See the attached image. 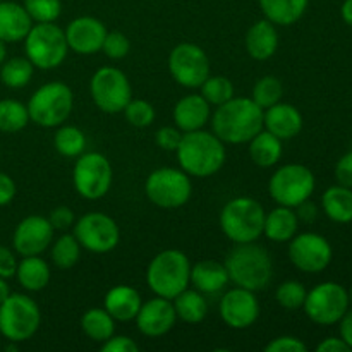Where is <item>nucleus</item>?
<instances>
[{"mask_svg": "<svg viewBox=\"0 0 352 352\" xmlns=\"http://www.w3.org/2000/svg\"><path fill=\"white\" fill-rule=\"evenodd\" d=\"M282 95H284V85H282L280 79L275 78V76H263L254 82L251 100L260 109L265 110L280 102Z\"/></svg>", "mask_w": 352, "mask_h": 352, "instance_id": "obj_38", "label": "nucleus"}, {"mask_svg": "<svg viewBox=\"0 0 352 352\" xmlns=\"http://www.w3.org/2000/svg\"><path fill=\"white\" fill-rule=\"evenodd\" d=\"M103 352H138L140 346L127 336H112L102 344Z\"/></svg>", "mask_w": 352, "mask_h": 352, "instance_id": "obj_47", "label": "nucleus"}, {"mask_svg": "<svg viewBox=\"0 0 352 352\" xmlns=\"http://www.w3.org/2000/svg\"><path fill=\"white\" fill-rule=\"evenodd\" d=\"M316 351L318 352H346L351 349L342 339H337V337H329V339H325L323 342H320L318 346H316Z\"/></svg>", "mask_w": 352, "mask_h": 352, "instance_id": "obj_52", "label": "nucleus"}, {"mask_svg": "<svg viewBox=\"0 0 352 352\" xmlns=\"http://www.w3.org/2000/svg\"><path fill=\"white\" fill-rule=\"evenodd\" d=\"M0 2H2V0H0Z\"/></svg>", "mask_w": 352, "mask_h": 352, "instance_id": "obj_59", "label": "nucleus"}, {"mask_svg": "<svg viewBox=\"0 0 352 352\" xmlns=\"http://www.w3.org/2000/svg\"><path fill=\"white\" fill-rule=\"evenodd\" d=\"M131 50V41L120 31H109L103 40L102 52L112 60H120V58L126 57Z\"/></svg>", "mask_w": 352, "mask_h": 352, "instance_id": "obj_43", "label": "nucleus"}, {"mask_svg": "<svg viewBox=\"0 0 352 352\" xmlns=\"http://www.w3.org/2000/svg\"><path fill=\"white\" fill-rule=\"evenodd\" d=\"M299 219L294 208L278 205L272 212L265 213L263 234L274 243H289L298 234Z\"/></svg>", "mask_w": 352, "mask_h": 352, "instance_id": "obj_27", "label": "nucleus"}, {"mask_svg": "<svg viewBox=\"0 0 352 352\" xmlns=\"http://www.w3.org/2000/svg\"><path fill=\"white\" fill-rule=\"evenodd\" d=\"M6 41L0 40V65L7 60V47H6Z\"/></svg>", "mask_w": 352, "mask_h": 352, "instance_id": "obj_56", "label": "nucleus"}, {"mask_svg": "<svg viewBox=\"0 0 352 352\" xmlns=\"http://www.w3.org/2000/svg\"><path fill=\"white\" fill-rule=\"evenodd\" d=\"M89 93L102 112L119 113L133 100V88L120 69L107 67L98 69L89 81Z\"/></svg>", "mask_w": 352, "mask_h": 352, "instance_id": "obj_12", "label": "nucleus"}, {"mask_svg": "<svg viewBox=\"0 0 352 352\" xmlns=\"http://www.w3.org/2000/svg\"><path fill=\"white\" fill-rule=\"evenodd\" d=\"M72 234L81 248L91 253H110L120 243V229L116 220L102 212H89L76 220Z\"/></svg>", "mask_w": 352, "mask_h": 352, "instance_id": "obj_14", "label": "nucleus"}, {"mask_svg": "<svg viewBox=\"0 0 352 352\" xmlns=\"http://www.w3.org/2000/svg\"><path fill=\"white\" fill-rule=\"evenodd\" d=\"M122 112L124 116H126L127 122L134 127H148L151 126L155 120V109L150 102H146V100H131Z\"/></svg>", "mask_w": 352, "mask_h": 352, "instance_id": "obj_42", "label": "nucleus"}, {"mask_svg": "<svg viewBox=\"0 0 352 352\" xmlns=\"http://www.w3.org/2000/svg\"><path fill=\"white\" fill-rule=\"evenodd\" d=\"M81 256V244L74 234H62L52 246V261L60 270H71Z\"/></svg>", "mask_w": 352, "mask_h": 352, "instance_id": "obj_37", "label": "nucleus"}, {"mask_svg": "<svg viewBox=\"0 0 352 352\" xmlns=\"http://www.w3.org/2000/svg\"><path fill=\"white\" fill-rule=\"evenodd\" d=\"M30 122L28 107L14 98L0 100V133H19Z\"/></svg>", "mask_w": 352, "mask_h": 352, "instance_id": "obj_35", "label": "nucleus"}, {"mask_svg": "<svg viewBox=\"0 0 352 352\" xmlns=\"http://www.w3.org/2000/svg\"><path fill=\"white\" fill-rule=\"evenodd\" d=\"M172 302H174L177 318L186 323H191V325L203 322L208 313V302H206L205 294L196 289H184L181 294L172 299Z\"/></svg>", "mask_w": 352, "mask_h": 352, "instance_id": "obj_31", "label": "nucleus"}, {"mask_svg": "<svg viewBox=\"0 0 352 352\" xmlns=\"http://www.w3.org/2000/svg\"><path fill=\"white\" fill-rule=\"evenodd\" d=\"M201 93L199 95L210 103V105H222V103L229 102L234 96V85L230 82L229 78L226 76H208L199 86Z\"/></svg>", "mask_w": 352, "mask_h": 352, "instance_id": "obj_39", "label": "nucleus"}, {"mask_svg": "<svg viewBox=\"0 0 352 352\" xmlns=\"http://www.w3.org/2000/svg\"><path fill=\"white\" fill-rule=\"evenodd\" d=\"M136 325L143 336L146 337H162L174 329L177 322L174 302L172 299H165L157 296L150 301L143 302L136 315Z\"/></svg>", "mask_w": 352, "mask_h": 352, "instance_id": "obj_20", "label": "nucleus"}, {"mask_svg": "<svg viewBox=\"0 0 352 352\" xmlns=\"http://www.w3.org/2000/svg\"><path fill=\"white\" fill-rule=\"evenodd\" d=\"M219 309L223 323L234 330L250 329L260 316V302L254 292L237 285L220 298Z\"/></svg>", "mask_w": 352, "mask_h": 352, "instance_id": "obj_17", "label": "nucleus"}, {"mask_svg": "<svg viewBox=\"0 0 352 352\" xmlns=\"http://www.w3.org/2000/svg\"><path fill=\"white\" fill-rule=\"evenodd\" d=\"M340 16H342L344 23L352 26V0H346L340 7Z\"/></svg>", "mask_w": 352, "mask_h": 352, "instance_id": "obj_54", "label": "nucleus"}, {"mask_svg": "<svg viewBox=\"0 0 352 352\" xmlns=\"http://www.w3.org/2000/svg\"><path fill=\"white\" fill-rule=\"evenodd\" d=\"M229 282L230 278L226 265L219 263V261L205 260L198 261L191 267V284L201 294H219L227 287Z\"/></svg>", "mask_w": 352, "mask_h": 352, "instance_id": "obj_26", "label": "nucleus"}, {"mask_svg": "<svg viewBox=\"0 0 352 352\" xmlns=\"http://www.w3.org/2000/svg\"><path fill=\"white\" fill-rule=\"evenodd\" d=\"M50 267L43 258L38 256H23L17 261L16 278L23 289L30 292L43 291L50 282Z\"/></svg>", "mask_w": 352, "mask_h": 352, "instance_id": "obj_29", "label": "nucleus"}, {"mask_svg": "<svg viewBox=\"0 0 352 352\" xmlns=\"http://www.w3.org/2000/svg\"><path fill=\"white\" fill-rule=\"evenodd\" d=\"M296 215H298L299 220L306 223H311L316 220V215H318V208H316L315 203H311L309 199L302 201L301 205L296 206Z\"/></svg>", "mask_w": 352, "mask_h": 352, "instance_id": "obj_51", "label": "nucleus"}, {"mask_svg": "<svg viewBox=\"0 0 352 352\" xmlns=\"http://www.w3.org/2000/svg\"><path fill=\"white\" fill-rule=\"evenodd\" d=\"M81 329L93 342L103 344L116 332V320L109 315L105 308H91L82 315Z\"/></svg>", "mask_w": 352, "mask_h": 352, "instance_id": "obj_33", "label": "nucleus"}, {"mask_svg": "<svg viewBox=\"0 0 352 352\" xmlns=\"http://www.w3.org/2000/svg\"><path fill=\"white\" fill-rule=\"evenodd\" d=\"M168 72L184 88H199L210 76V60L201 47L179 43L168 55Z\"/></svg>", "mask_w": 352, "mask_h": 352, "instance_id": "obj_15", "label": "nucleus"}, {"mask_svg": "<svg viewBox=\"0 0 352 352\" xmlns=\"http://www.w3.org/2000/svg\"><path fill=\"white\" fill-rule=\"evenodd\" d=\"M289 258L298 270L305 274H320L333 258L332 246L323 236L315 232L296 234L289 241Z\"/></svg>", "mask_w": 352, "mask_h": 352, "instance_id": "obj_16", "label": "nucleus"}, {"mask_svg": "<svg viewBox=\"0 0 352 352\" xmlns=\"http://www.w3.org/2000/svg\"><path fill=\"white\" fill-rule=\"evenodd\" d=\"M306 294H308V291H306L301 282L287 280L278 285L277 291H275V299L284 309L294 311V309L302 308Z\"/></svg>", "mask_w": 352, "mask_h": 352, "instance_id": "obj_41", "label": "nucleus"}, {"mask_svg": "<svg viewBox=\"0 0 352 352\" xmlns=\"http://www.w3.org/2000/svg\"><path fill=\"white\" fill-rule=\"evenodd\" d=\"M189 258L179 250H165L150 261L146 282L155 296L174 299L191 284Z\"/></svg>", "mask_w": 352, "mask_h": 352, "instance_id": "obj_4", "label": "nucleus"}, {"mask_svg": "<svg viewBox=\"0 0 352 352\" xmlns=\"http://www.w3.org/2000/svg\"><path fill=\"white\" fill-rule=\"evenodd\" d=\"M308 346L301 339L292 336H282L270 340L265 346V352H306Z\"/></svg>", "mask_w": 352, "mask_h": 352, "instance_id": "obj_44", "label": "nucleus"}, {"mask_svg": "<svg viewBox=\"0 0 352 352\" xmlns=\"http://www.w3.org/2000/svg\"><path fill=\"white\" fill-rule=\"evenodd\" d=\"M33 26V19L24 6L17 2H0V40L6 43H17L26 38Z\"/></svg>", "mask_w": 352, "mask_h": 352, "instance_id": "obj_23", "label": "nucleus"}, {"mask_svg": "<svg viewBox=\"0 0 352 352\" xmlns=\"http://www.w3.org/2000/svg\"><path fill=\"white\" fill-rule=\"evenodd\" d=\"M9 296H10V287L9 284H7V278L0 277V305H2Z\"/></svg>", "mask_w": 352, "mask_h": 352, "instance_id": "obj_55", "label": "nucleus"}, {"mask_svg": "<svg viewBox=\"0 0 352 352\" xmlns=\"http://www.w3.org/2000/svg\"><path fill=\"white\" fill-rule=\"evenodd\" d=\"M210 103L201 95H186L175 103L174 107V122L181 133H191V131L203 129L212 117Z\"/></svg>", "mask_w": 352, "mask_h": 352, "instance_id": "obj_22", "label": "nucleus"}, {"mask_svg": "<svg viewBox=\"0 0 352 352\" xmlns=\"http://www.w3.org/2000/svg\"><path fill=\"white\" fill-rule=\"evenodd\" d=\"M340 339L349 346V349H352V311L347 309L346 315L340 318Z\"/></svg>", "mask_w": 352, "mask_h": 352, "instance_id": "obj_53", "label": "nucleus"}, {"mask_svg": "<svg viewBox=\"0 0 352 352\" xmlns=\"http://www.w3.org/2000/svg\"><path fill=\"white\" fill-rule=\"evenodd\" d=\"M265 210L256 199L239 196L226 203L220 212V227L234 244L254 243L263 236Z\"/></svg>", "mask_w": 352, "mask_h": 352, "instance_id": "obj_5", "label": "nucleus"}, {"mask_svg": "<svg viewBox=\"0 0 352 352\" xmlns=\"http://www.w3.org/2000/svg\"><path fill=\"white\" fill-rule=\"evenodd\" d=\"M0 339H2V336H0ZM0 346H2V340H0Z\"/></svg>", "mask_w": 352, "mask_h": 352, "instance_id": "obj_58", "label": "nucleus"}, {"mask_svg": "<svg viewBox=\"0 0 352 352\" xmlns=\"http://www.w3.org/2000/svg\"><path fill=\"white\" fill-rule=\"evenodd\" d=\"M148 199L165 210L181 208L189 201L192 184L182 168L162 167L151 172L144 184Z\"/></svg>", "mask_w": 352, "mask_h": 352, "instance_id": "obj_10", "label": "nucleus"}, {"mask_svg": "<svg viewBox=\"0 0 352 352\" xmlns=\"http://www.w3.org/2000/svg\"><path fill=\"white\" fill-rule=\"evenodd\" d=\"M223 144V141L208 131L182 133V140L175 150L179 165L189 177H212L226 164L227 151Z\"/></svg>", "mask_w": 352, "mask_h": 352, "instance_id": "obj_2", "label": "nucleus"}, {"mask_svg": "<svg viewBox=\"0 0 352 352\" xmlns=\"http://www.w3.org/2000/svg\"><path fill=\"white\" fill-rule=\"evenodd\" d=\"M181 140H182V133L175 126L160 127V129L157 131V134H155V143H157V146H160L162 150L165 151L177 150Z\"/></svg>", "mask_w": 352, "mask_h": 352, "instance_id": "obj_45", "label": "nucleus"}, {"mask_svg": "<svg viewBox=\"0 0 352 352\" xmlns=\"http://www.w3.org/2000/svg\"><path fill=\"white\" fill-rule=\"evenodd\" d=\"M250 157L258 167H274L282 158V140L261 129L250 141Z\"/></svg>", "mask_w": 352, "mask_h": 352, "instance_id": "obj_32", "label": "nucleus"}, {"mask_svg": "<svg viewBox=\"0 0 352 352\" xmlns=\"http://www.w3.org/2000/svg\"><path fill=\"white\" fill-rule=\"evenodd\" d=\"M74 105L72 89L65 82L52 81L40 86L26 103L30 122L41 127H57L67 120Z\"/></svg>", "mask_w": 352, "mask_h": 352, "instance_id": "obj_6", "label": "nucleus"}, {"mask_svg": "<svg viewBox=\"0 0 352 352\" xmlns=\"http://www.w3.org/2000/svg\"><path fill=\"white\" fill-rule=\"evenodd\" d=\"M141 305L143 301H141L140 292L129 285L112 287L103 299V308L116 322H131L136 318Z\"/></svg>", "mask_w": 352, "mask_h": 352, "instance_id": "obj_25", "label": "nucleus"}, {"mask_svg": "<svg viewBox=\"0 0 352 352\" xmlns=\"http://www.w3.org/2000/svg\"><path fill=\"white\" fill-rule=\"evenodd\" d=\"M54 239L50 220L40 215H30L17 223L12 236L14 251L21 256H38L48 250Z\"/></svg>", "mask_w": 352, "mask_h": 352, "instance_id": "obj_18", "label": "nucleus"}, {"mask_svg": "<svg viewBox=\"0 0 352 352\" xmlns=\"http://www.w3.org/2000/svg\"><path fill=\"white\" fill-rule=\"evenodd\" d=\"M64 33L69 50L79 55H93L96 52H102L103 40L109 31L105 24L96 17L81 16L72 19Z\"/></svg>", "mask_w": 352, "mask_h": 352, "instance_id": "obj_19", "label": "nucleus"}, {"mask_svg": "<svg viewBox=\"0 0 352 352\" xmlns=\"http://www.w3.org/2000/svg\"><path fill=\"white\" fill-rule=\"evenodd\" d=\"M230 282L248 291H263L274 277V263L263 246L254 243L236 244L223 261Z\"/></svg>", "mask_w": 352, "mask_h": 352, "instance_id": "obj_3", "label": "nucleus"}, {"mask_svg": "<svg viewBox=\"0 0 352 352\" xmlns=\"http://www.w3.org/2000/svg\"><path fill=\"white\" fill-rule=\"evenodd\" d=\"M26 58L41 71L55 69L67 57V40L62 28L55 23H36L24 38Z\"/></svg>", "mask_w": 352, "mask_h": 352, "instance_id": "obj_7", "label": "nucleus"}, {"mask_svg": "<svg viewBox=\"0 0 352 352\" xmlns=\"http://www.w3.org/2000/svg\"><path fill=\"white\" fill-rule=\"evenodd\" d=\"M244 45H246V50L251 58H254V60H268L270 57H274L278 48L277 26L268 19L256 21L248 30Z\"/></svg>", "mask_w": 352, "mask_h": 352, "instance_id": "obj_24", "label": "nucleus"}, {"mask_svg": "<svg viewBox=\"0 0 352 352\" xmlns=\"http://www.w3.org/2000/svg\"><path fill=\"white\" fill-rule=\"evenodd\" d=\"M336 179L340 186L352 189V151L340 157L336 165Z\"/></svg>", "mask_w": 352, "mask_h": 352, "instance_id": "obj_49", "label": "nucleus"}, {"mask_svg": "<svg viewBox=\"0 0 352 352\" xmlns=\"http://www.w3.org/2000/svg\"><path fill=\"white\" fill-rule=\"evenodd\" d=\"M322 208L333 222H352V189L340 184L329 188L322 196Z\"/></svg>", "mask_w": 352, "mask_h": 352, "instance_id": "obj_30", "label": "nucleus"}, {"mask_svg": "<svg viewBox=\"0 0 352 352\" xmlns=\"http://www.w3.org/2000/svg\"><path fill=\"white\" fill-rule=\"evenodd\" d=\"M112 165L98 151L81 153L72 168V182L79 196L85 199H100L112 186Z\"/></svg>", "mask_w": 352, "mask_h": 352, "instance_id": "obj_11", "label": "nucleus"}, {"mask_svg": "<svg viewBox=\"0 0 352 352\" xmlns=\"http://www.w3.org/2000/svg\"><path fill=\"white\" fill-rule=\"evenodd\" d=\"M349 294L342 285L336 282H325L313 287L306 294L302 308L313 323L327 327L339 323L349 309Z\"/></svg>", "mask_w": 352, "mask_h": 352, "instance_id": "obj_13", "label": "nucleus"}, {"mask_svg": "<svg viewBox=\"0 0 352 352\" xmlns=\"http://www.w3.org/2000/svg\"><path fill=\"white\" fill-rule=\"evenodd\" d=\"M315 184V174L306 165L287 164L272 174L268 192L277 205L296 208L311 198Z\"/></svg>", "mask_w": 352, "mask_h": 352, "instance_id": "obj_9", "label": "nucleus"}, {"mask_svg": "<svg viewBox=\"0 0 352 352\" xmlns=\"http://www.w3.org/2000/svg\"><path fill=\"white\" fill-rule=\"evenodd\" d=\"M16 182L10 175L6 172H0V206H7L12 203L14 196H16Z\"/></svg>", "mask_w": 352, "mask_h": 352, "instance_id": "obj_50", "label": "nucleus"}, {"mask_svg": "<svg viewBox=\"0 0 352 352\" xmlns=\"http://www.w3.org/2000/svg\"><path fill=\"white\" fill-rule=\"evenodd\" d=\"M48 220H50L54 230H62V232H64V230L74 227L76 215L69 206H57V208H54L50 212Z\"/></svg>", "mask_w": 352, "mask_h": 352, "instance_id": "obj_46", "label": "nucleus"}, {"mask_svg": "<svg viewBox=\"0 0 352 352\" xmlns=\"http://www.w3.org/2000/svg\"><path fill=\"white\" fill-rule=\"evenodd\" d=\"M41 313L26 294H12L0 305V336L9 342H24L38 332Z\"/></svg>", "mask_w": 352, "mask_h": 352, "instance_id": "obj_8", "label": "nucleus"}, {"mask_svg": "<svg viewBox=\"0 0 352 352\" xmlns=\"http://www.w3.org/2000/svg\"><path fill=\"white\" fill-rule=\"evenodd\" d=\"M55 150L67 158H76L85 153L86 136L79 127L76 126H60L54 136Z\"/></svg>", "mask_w": 352, "mask_h": 352, "instance_id": "obj_36", "label": "nucleus"}, {"mask_svg": "<svg viewBox=\"0 0 352 352\" xmlns=\"http://www.w3.org/2000/svg\"><path fill=\"white\" fill-rule=\"evenodd\" d=\"M265 19L275 26H292L305 16L309 0H258Z\"/></svg>", "mask_w": 352, "mask_h": 352, "instance_id": "obj_28", "label": "nucleus"}, {"mask_svg": "<svg viewBox=\"0 0 352 352\" xmlns=\"http://www.w3.org/2000/svg\"><path fill=\"white\" fill-rule=\"evenodd\" d=\"M347 294H349V302H352V287H351V291L347 292Z\"/></svg>", "mask_w": 352, "mask_h": 352, "instance_id": "obj_57", "label": "nucleus"}, {"mask_svg": "<svg viewBox=\"0 0 352 352\" xmlns=\"http://www.w3.org/2000/svg\"><path fill=\"white\" fill-rule=\"evenodd\" d=\"M33 74L34 65L31 64L26 57L7 58V60L0 65V81H2L7 88H24L26 85H30Z\"/></svg>", "mask_w": 352, "mask_h": 352, "instance_id": "obj_34", "label": "nucleus"}, {"mask_svg": "<svg viewBox=\"0 0 352 352\" xmlns=\"http://www.w3.org/2000/svg\"><path fill=\"white\" fill-rule=\"evenodd\" d=\"M24 9L33 23H55L60 17V0H24Z\"/></svg>", "mask_w": 352, "mask_h": 352, "instance_id": "obj_40", "label": "nucleus"}, {"mask_svg": "<svg viewBox=\"0 0 352 352\" xmlns=\"http://www.w3.org/2000/svg\"><path fill=\"white\" fill-rule=\"evenodd\" d=\"M263 129L278 140H292L302 129V116L291 103L278 102L263 110Z\"/></svg>", "mask_w": 352, "mask_h": 352, "instance_id": "obj_21", "label": "nucleus"}, {"mask_svg": "<svg viewBox=\"0 0 352 352\" xmlns=\"http://www.w3.org/2000/svg\"><path fill=\"white\" fill-rule=\"evenodd\" d=\"M17 260L14 251H10L7 246L0 244V277L12 278L16 277Z\"/></svg>", "mask_w": 352, "mask_h": 352, "instance_id": "obj_48", "label": "nucleus"}, {"mask_svg": "<svg viewBox=\"0 0 352 352\" xmlns=\"http://www.w3.org/2000/svg\"><path fill=\"white\" fill-rule=\"evenodd\" d=\"M212 133L229 144L250 143L263 129V109L251 98H230L210 117Z\"/></svg>", "mask_w": 352, "mask_h": 352, "instance_id": "obj_1", "label": "nucleus"}]
</instances>
